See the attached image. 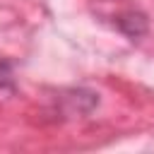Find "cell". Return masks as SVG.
<instances>
[{
	"mask_svg": "<svg viewBox=\"0 0 154 154\" xmlns=\"http://www.w3.org/2000/svg\"><path fill=\"white\" fill-rule=\"evenodd\" d=\"M118 26L130 36V38H137L140 34H144V29H147V22H144V17L142 14H135V12H130V14H123L120 19H118Z\"/></svg>",
	"mask_w": 154,
	"mask_h": 154,
	"instance_id": "1",
	"label": "cell"
}]
</instances>
